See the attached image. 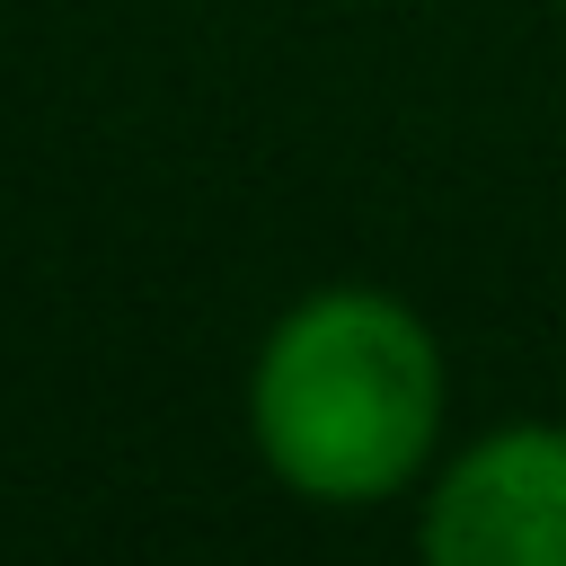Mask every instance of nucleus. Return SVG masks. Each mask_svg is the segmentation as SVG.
Returning <instances> with one entry per match:
<instances>
[{
  "label": "nucleus",
  "instance_id": "obj_2",
  "mask_svg": "<svg viewBox=\"0 0 566 566\" xmlns=\"http://www.w3.org/2000/svg\"><path fill=\"white\" fill-rule=\"evenodd\" d=\"M416 566H566V416H504L416 486Z\"/></svg>",
  "mask_w": 566,
  "mask_h": 566
},
{
  "label": "nucleus",
  "instance_id": "obj_1",
  "mask_svg": "<svg viewBox=\"0 0 566 566\" xmlns=\"http://www.w3.org/2000/svg\"><path fill=\"white\" fill-rule=\"evenodd\" d=\"M451 363L416 301L380 283L301 292L248 363V442L265 478L318 513L416 495L442 460Z\"/></svg>",
  "mask_w": 566,
  "mask_h": 566
}]
</instances>
